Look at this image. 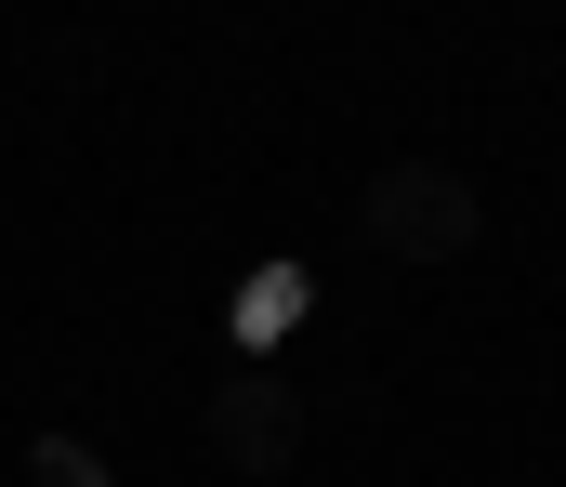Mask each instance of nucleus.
Masks as SVG:
<instances>
[{"label": "nucleus", "instance_id": "4", "mask_svg": "<svg viewBox=\"0 0 566 487\" xmlns=\"http://www.w3.org/2000/svg\"><path fill=\"white\" fill-rule=\"evenodd\" d=\"M27 487H119V475H106L80 435H40V448H27Z\"/></svg>", "mask_w": 566, "mask_h": 487}, {"label": "nucleus", "instance_id": "1", "mask_svg": "<svg viewBox=\"0 0 566 487\" xmlns=\"http://www.w3.org/2000/svg\"><path fill=\"white\" fill-rule=\"evenodd\" d=\"M356 224H369V251H396V264H461L488 211H474V184L448 159H382L369 198H356Z\"/></svg>", "mask_w": 566, "mask_h": 487}, {"label": "nucleus", "instance_id": "3", "mask_svg": "<svg viewBox=\"0 0 566 487\" xmlns=\"http://www.w3.org/2000/svg\"><path fill=\"white\" fill-rule=\"evenodd\" d=\"M290 317H303V264H264V277L238 290V342H277Z\"/></svg>", "mask_w": 566, "mask_h": 487}, {"label": "nucleus", "instance_id": "2", "mask_svg": "<svg viewBox=\"0 0 566 487\" xmlns=\"http://www.w3.org/2000/svg\"><path fill=\"white\" fill-rule=\"evenodd\" d=\"M211 462L224 475H290L303 462V395H290L277 369H251V382L211 395Z\"/></svg>", "mask_w": 566, "mask_h": 487}]
</instances>
